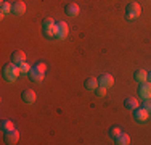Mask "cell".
I'll list each match as a JSON object with an SVG mask.
<instances>
[{"mask_svg":"<svg viewBox=\"0 0 151 145\" xmlns=\"http://www.w3.org/2000/svg\"><path fill=\"white\" fill-rule=\"evenodd\" d=\"M3 78H5V81H8V82H15L18 78H19V74H21V70H19V65H16V63H8V65H5L3 66Z\"/></svg>","mask_w":151,"mask_h":145,"instance_id":"1","label":"cell"},{"mask_svg":"<svg viewBox=\"0 0 151 145\" xmlns=\"http://www.w3.org/2000/svg\"><path fill=\"white\" fill-rule=\"evenodd\" d=\"M45 71H47V66L45 63H37L31 68L29 71V76H31V81L32 82H42L44 81V76H45Z\"/></svg>","mask_w":151,"mask_h":145,"instance_id":"2","label":"cell"},{"mask_svg":"<svg viewBox=\"0 0 151 145\" xmlns=\"http://www.w3.org/2000/svg\"><path fill=\"white\" fill-rule=\"evenodd\" d=\"M55 26H56V21L53 18H50V16L44 18V21H42V32H44V36L47 39L55 37Z\"/></svg>","mask_w":151,"mask_h":145,"instance_id":"3","label":"cell"},{"mask_svg":"<svg viewBox=\"0 0 151 145\" xmlns=\"http://www.w3.org/2000/svg\"><path fill=\"white\" fill-rule=\"evenodd\" d=\"M140 14H142V7H140L137 2H130L127 7H125V20L134 21V20H137V18H140Z\"/></svg>","mask_w":151,"mask_h":145,"instance_id":"4","label":"cell"},{"mask_svg":"<svg viewBox=\"0 0 151 145\" xmlns=\"http://www.w3.org/2000/svg\"><path fill=\"white\" fill-rule=\"evenodd\" d=\"M68 34H69V28H68V24L64 23V21L56 23V26H55V37L56 39H66Z\"/></svg>","mask_w":151,"mask_h":145,"instance_id":"5","label":"cell"},{"mask_svg":"<svg viewBox=\"0 0 151 145\" xmlns=\"http://www.w3.org/2000/svg\"><path fill=\"white\" fill-rule=\"evenodd\" d=\"M138 95L142 97L143 100L146 99H151V82L146 81V82H142L138 87Z\"/></svg>","mask_w":151,"mask_h":145,"instance_id":"6","label":"cell"},{"mask_svg":"<svg viewBox=\"0 0 151 145\" xmlns=\"http://www.w3.org/2000/svg\"><path fill=\"white\" fill-rule=\"evenodd\" d=\"M148 116H150V111L146 110V108H135L134 110V119L135 121H138V123H145L146 119H148Z\"/></svg>","mask_w":151,"mask_h":145,"instance_id":"7","label":"cell"},{"mask_svg":"<svg viewBox=\"0 0 151 145\" xmlns=\"http://www.w3.org/2000/svg\"><path fill=\"white\" fill-rule=\"evenodd\" d=\"M98 84L101 86V87H106V89H109V87H113V84H114V78H113L111 74H108V72H105V74L100 76Z\"/></svg>","mask_w":151,"mask_h":145,"instance_id":"8","label":"cell"},{"mask_svg":"<svg viewBox=\"0 0 151 145\" xmlns=\"http://www.w3.org/2000/svg\"><path fill=\"white\" fill-rule=\"evenodd\" d=\"M64 13H66L68 16H71V18H76L79 13H81V8H79L77 3H68V5L64 7Z\"/></svg>","mask_w":151,"mask_h":145,"instance_id":"9","label":"cell"},{"mask_svg":"<svg viewBox=\"0 0 151 145\" xmlns=\"http://www.w3.org/2000/svg\"><path fill=\"white\" fill-rule=\"evenodd\" d=\"M18 140H19V132L16 129L10 130V132H5V142L6 144L15 145V144H18Z\"/></svg>","mask_w":151,"mask_h":145,"instance_id":"10","label":"cell"},{"mask_svg":"<svg viewBox=\"0 0 151 145\" xmlns=\"http://www.w3.org/2000/svg\"><path fill=\"white\" fill-rule=\"evenodd\" d=\"M13 5V14H16V16H21V14H24L26 13V3L24 2H19V0H18V2H15V3H12Z\"/></svg>","mask_w":151,"mask_h":145,"instance_id":"11","label":"cell"},{"mask_svg":"<svg viewBox=\"0 0 151 145\" xmlns=\"http://www.w3.org/2000/svg\"><path fill=\"white\" fill-rule=\"evenodd\" d=\"M21 97H23V102L24 103H34L35 102V92L34 90H31V89H26L23 94H21Z\"/></svg>","mask_w":151,"mask_h":145,"instance_id":"12","label":"cell"},{"mask_svg":"<svg viewBox=\"0 0 151 145\" xmlns=\"http://www.w3.org/2000/svg\"><path fill=\"white\" fill-rule=\"evenodd\" d=\"M124 105L129 110H135V108H138V100H137L134 95H127L124 99Z\"/></svg>","mask_w":151,"mask_h":145,"instance_id":"13","label":"cell"},{"mask_svg":"<svg viewBox=\"0 0 151 145\" xmlns=\"http://www.w3.org/2000/svg\"><path fill=\"white\" fill-rule=\"evenodd\" d=\"M134 79H135L137 82H138V84H142V82H146V81H148V71H145V70L135 71Z\"/></svg>","mask_w":151,"mask_h":145,"instance_id":"14","label":"cell"},{"mask_svg":"<svg viewBox=\"0 0 151 145\" xmlns=\"http://www.w3.org/2000/svg\"><path fill=\"white\" fill-rule=\"evenodd\" d=\"M12 61H13V63H16V65H19V63H23V61H26V53L21 52V50H16V52H13Z\"/></svg>","mask_w":151,"mask_h":145,"instance_id":"15","label":"cell"},{"mask_svg":"<svg viewBox=\"0 0 151 145\" xmlns=\"http://www.w3.org/2000/svg\"><path fill=\"white\" fill-rule=\"evenodd\" d=\"M84 86H85V89L87 90H96V87H98V79H95V78H88V79H85L84 81Z\"/></svg>","mask_w":151,"mask_h":145,"instance_id":"16","label":"cell"},{"mask_svg":"<svg viewBox=\"0 0 151 145\" xmlns=\"http://www.w3.org/2000/svg\"><path fill=\"white\" fill-rule=\"evenodd\" d=\"M114 140H116V145H129L130 144V137H129L125 132H121Z\"/></svg>","mask_w":151,"mask_h":145,"instance_id":"17","label":"cell"},{"mask_svg":"<svg viewBox=\"0 0 151 145\" xmlns=\"http://www.w3.org/2000/svg\"><path fill=\"white\" fill-rule=\"evenodd\" d=\"M10 12H13V5H10L8 2H5V0H3V2L0 3V13H2V16L10 14Z\"/></svg>","mask_w":151,"mask_h":145,"instance_id":"18","label":"cell"},{"mask_svg":"<svg viewBox=\"0 0 151 145\" xmlns=\"http://www.w3.org/2000/svg\"><path fill=\"white\" fill-rule=\"evenodd\" d=\"M0 128H2L3 132H10V130L15 129V124H13L10 119H2V123H0Z\"/></svg>","mask_w":151,"mask_h":145,"instance_id":"19","label":"cell"},{"mask_svg":"<svg viewBox=\"0 0 151 145\" xmlns=\"http://www.w3.org/2000/svg\"><path fill=\"white\" fill-rule=\"evenodd\" d=\"M121 132H122V130H121V128H117V126H114V128H111V129H109V137H111V139H116V137L119 136Z\"/></svg>","mask_w":151,"mask_h":145,"instance_id":"20","label":"cell"},{"mask_svg":"<svg viewBox=\"0 0 151 145\" xmlns=\"http://www.w3.org/2000/svg\"><path fill=\"white\" fill-rule=\"evenodd\" d=\"M31 65L27 63V61H23V63H19V70H21V72H23V74H26V72H29L31 71Z\"/></svg>","mask_w":151,"mask_h":145,"instance_id":"21","label":"cell"},{"mask_svg":"<svg viewBox=\"0 0 151 145\" xmlns=\"http://www.w3.org/2000/svg\"><path fill=\"white\" fill-rule=\"evenodd\" d=\"M95 95L96 97H105L106 95V87L98 86V87H96V90H95Z\"/></svg>","mask_w":151,"mask_h":145,"instance_id":"22","label":"cell"},{"mask_svg":"<svg viewBox=\"0 0 151 145\" xmlns=\"http://www.w3.org/2000/svg\"><path fill=\"white\" fill-rule=\"evenodd\" d=\"M142 107H143V108H146V110H148L150 113H151V99H146L145 102H143Z\"/></svg>","mask_w":151,"mask_h":145,"instance_id":"23","label":"cell"},{"mask_svg":"<svg viewBox=\"0 0 151 145\" xmlns=\"http://www.w3.org/2000/svg\"><path fill=\"white\" fill-rule=\"evenodd\" d=\"M148 81H150V82H151V71H150V72H148Z\"/></svg>","mask_w":151,"mask_h":145,"instance_id":"24","label":"cell"}]
</instances>
